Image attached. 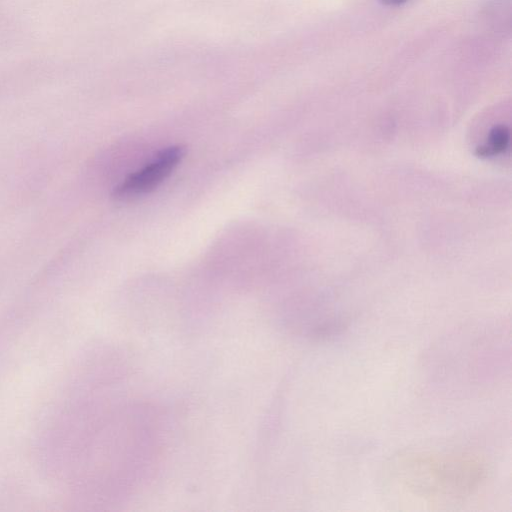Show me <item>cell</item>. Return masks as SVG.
Returning a JSON list of instances; mask_svg holds the SVG:
<instances>
[{"label": "cell", "instance_id": "obj_1", "mask_svg": "<svg viewBox=\"0 0 512 512\" xmlns=\"http://www.w3.org/2000/svg\"><path fill=\"white\" fill-rule=\"evenodd\" d=\"M389 474L406 492L430 500H458L476 492L486 464L471 453L407 451L394 456Z\"/></svg>", "mask_w": 512, "mask_h": 512}, {"label": "cell", "instance_id": "obj_2", "mask_svg": "<svg viewBox=\"0 0 512 512\" xmlns=\"http://www.w3.org/2000/svg\"><path fill=\"white\" fill-rule=\"evenodd\" d=\"M183 156L184 148L180 145L161 150L152 161L123 179L115 187L113 197L130 200L153 191L172 173Z\"/></svg>", "mask_w": 512, "mask_h": 512}, {"label": "cell", "instance_id": "obj_3", "mask_svg": "<svg viewBox=\"0 0 512 512\" xmlns=\"http://www.w3.org/2000/svg\"><path fill=\"white\" fill-rule=\"evenodd\" d=\"M489 132L487 141L477 148L478 156H496L503 153L508 148L509 130L506 126H495Z\"/></svg>", "mask_w": 512, "mask_h": 512}, {"label": "cell", "instance_id": "obj_4", "mask_svg": "<svg viewBox=\"0 0 512 512\" xmlns=\"http://www.w3.org/2000/svg\"><path fill=\"white\" fill-rule=\"evenodd\" d=\"M381 3L387 6H399L405 3L407 0H379Z\"/></svg>", "mask_w": 512, "mask_h": 512}]
</instances>
